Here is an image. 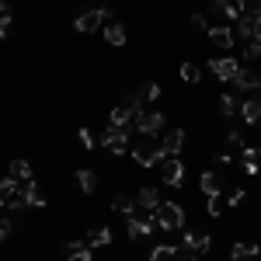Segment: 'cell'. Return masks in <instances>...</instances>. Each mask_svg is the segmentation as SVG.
<instances>
[{
	"label": "cell",
	"instance_id": "obj_1",
	"mask_svg": "<svg viewBox=\"0 0 261 261\" xmlns=\"http://www.w3.org/2000/svg\"><path fill=\"white\" fill-rule=\"evenodd\" d=\"M129 153H133V161L140 164V167H161V164L167 161L161 140H153V136H143L136 146H129Z\"/></svg>",
	"mask_w": 261,
	"mask_h": 261
},
{
	"label": "cell",
	"instance_id": "obj_2",
	"mask_svg": "<svg viewBox=\"0 0 261 261\" xmlns=\"http://www.w3.org/2000/svg\"><path fill=\"white\" fill-rule=\"evenodd\" d=\"M153 230H161V223H157V213L136 209V216H129V237H133V241H143V237H150Z\"/></svg>",
	"mask_w": 261,
	"mask_h": 261
},
{
	"label": "cell",
	"instance_id": "obj_3",
	"mask_svg": "<svg viewBox=\"0 0 261 261\" xmlns=\"http://www.w3.org/2000/svg\"><path fill=\"white\" fill-rule=\"evenodd\" d=\"M140 108H143V105H140V98H136V94L122 98L119 105L112 108V125H122V129H129V122L140 115Z\"/></svg>",
	"mask_w": 261,
	"mask_h": 261
},
{
	"label": "cell",
	"instance_id": "obj_4",
	"mask_svg": "<svg viewBox=\"0 0 261 261\" xmlns=\"http://www.w3.org/2000/svg\"><path fill=\"white\" fill-rule=\"evenodd\" d=\"M112 18H115V11H112V7L105 4V7H94V11H84V14L73 21V24H77V32H84V35H87V32L101 28L105 21H112Z\"/></svg>",
	"mask_w": 261,
	"mask_h": 261
},
{
	"label": "cell",
	"instance_id": "obj_5",
	"mask_svg": "<svg viewBox=\"0 0 261 261\" xmlns=\"http://www.w3.org/2000/svg\"><path fill=\"white\" fill-rule=\"evenodd\" d=\"M157 223H161V230H181L185 226V209L178 202H161L157 205Z\"/></svg>",
	"mask_w": 261,
	"mask_h": 261
},
{
	"label": "cell",
	"instance_id": "obj_6",
	"mask_svg": "<svg viewBox=\"0 0 261 261\" xmlns=\"http://www.w3.org/2000/svg\"><path fill=\"white\" fill-rule=\"evenodd\" d=\"M241 63L233 60V56H216V60H209V73L213 77H220V81H226V84H233L237 77H241Z\"/></svg>",
	"mask_w": 261,
	"mask_h": 261
},
{
	"label": "cell",
	"instance_id": "obj_7",
	"mask_svg": "<svg viewBox=\"0 0 261 261\" xmlns=\"http://www.w3.org/2000/svg\"><path fill=\"white\" fill-rule=\"evenodd\" d=\"M133 125H136V133L157 140V133L164 129V115H161V112H153V108H140V115L133 119Z\"/></svg>",
	"mask_w": 261,
	"mask_h": 261
},
{
	"label": "cell",
	"instance_id": "obj_8",
	"mask_svg": "<svg viewBox=\"0 0 261 261\" xmlns=\"http://www.w3.org/2000/svg\"><path fill=\"white\" fill-rule=\"evenodd\" d=\"M98 143L108 150V153H125V150H129V133H125L122 125H108V129L101 133Z\"/></svg>",
	"mask_w": 261,
	"mask_h": 261
},
{
	"label": "cell",
	"instance_id": "obj_9",
	"mask_svg": "<svg viewBox=\"0 0 261 261\" xmlns=\"http://www.w3.org/2000/svg\"><path fill=\"white\" fill-rule=\"evenodd\" d=\"M161 181L171 185V188H181V185H185V164H181L178 157H167V161L161 164Z\"/></svg>",
	"mask_w": 261,
	"mask_h": 261
},
{
	"label": "cell",
	"instance_id": "obj_10",
	"mask_svg": "<svg viewBox=\"0 0 261 261\" xmlns=\"http://www.w3.org/2000/svg\"><path fill=\"white\" fill-rule=\"evenodd\" d=\"M136 205H140V209H146V213H157V205H161V195H157V188L143 185L140 192H136Z\"/></svg>",
	"mask_w": 261,
	"mask_h": 261
},
{
	"label": "cell",
	"instance_id": "obj_11",
	"mask_svg": "<svg viewBox=\"0 0 261 261\" xmlns=\"http://www.w3.org/2000/svg\"><path fill=\"white\" fill-rule=\"evenodd\" d=\"M181 247H188V251H195V254H209L213 237H209V233H185V244H181Z\"/></svg>",
	"mask_w": 261,
	"mask_h": 261
},
{
	"label": "cell",
	"instance_id": "obj_12",
	"mask_svg": "<svg viewBox=\"0 0 261 261\" xmlns=\"http://www.w3.org/2000/svg\"><path fill=\"white\" fill-rule=\"evenodd\" d=\"M261 254V244H230V261H251Z\"/></svg>",
	"mask_w": 261,
	"mask_h": 261
},
{
	"label": "cell",
	"instance_id": "obj_13",
	"mask_svg": "<svg viewBox=\"0 0 261 261\" xmlns=\"http://www.w3.org/2000/svg\"><path fill=\"white\" fill-rule=\"evenodd\" d=\"M161 146H164V153H167V157H178L181 146H185V129H174V133H167V136L161 140Z\"/></svg>",
	"mask_w": 261,
	"mask_h": 261
},
{
	"label": "cell",
	"instance_id": "obj_14",
	"mask_svg": "<svg viewBox=\"0 0 261 261\" xmlns=\"http://www.w3.org/2000/svg\"><path fill=\"white\" fill-rule=\"evenodd\" d=\"M199 185H202V192H205V195H223V178L216 174V171H202Z\"/></svg>",
	"mask_w": 261,
	"mask_h": 261
},
{
	"label": "cell",
	"instance_id": "obj_15",
	"mask_svg": "<svg viewBox=\"0 0 261 261\" xmlns=\"http://www.w3.org/2000/svg\"><path fill=\"white\" fill-rule=\"evenodd\" d=\"M241 115L247 125H254V122H261V98H244L241 101Z\"/></svg>",
	"mask_w": 261,
	"mask_h": 261
},
{
	"label": "cell",
	"instance_id": "obj_16",
	"mask_svg": "<svg viewBox=\"0 0 261 261\" xmlns=\"http://www.w3.org/2000/svg\"><path fill=\"white\" fill-rule=\"evenodd\" d=\"M213 14L237 21V18H241V4H237V0H213Z\"/></svg>",
	"mask_w": 261,
	"mask_h": 261
},
{
	"label": "cell",
	"instance_id": "obj_17",
	"mask_svg": "<svg viewBox=\"0 0 261 261\" xmlns=\"http://www.w3.org/2000/svg\"><path fill=\"white\" fill-rule=\"evenodd\" d=\"M105 39H108V45H125V39H129L125 35V24L122 21H108L105 24Z\"/></svg>",
	"mask_w": 261,
	"mask_h": 261
},
{
	"label": "cell",
	"instance_id": "obj_18",
	"mask_svg": "<svg viewBox=\"0 0 261 261\" xmlns=\"http://www.w3.org/2000/svg\"><path fill=\"white\" fill-rule=\"evenodd\" d=\"M205 35H209V42H213L216 49H233V32H230V28H209Z\"/></svg>",
	"mask_w": 261,
	"mask_h": 261
},
{
	"label": "cell",
	"instance_id": "obj_19",
	"mask_svg": "<svg viewBox=\"0 0 261 261\" xmlns=\"http://www.w3.org/2000/svg\"><path fill=\"white\" fill-rule=\"evenodd\" d=\"M254 21H258V18L241 14V18H237V28H233V35H237V39H244V42H254Z\"/></svg>",
	"mask_w": 261,
	"mask_h": 261
},
{
	"label": "cell",
	"instance_id": "obj_20",
	"mask_svg": "<svg viewBox=\"0 0 261 261\" xmlns=\"http://www.w3.org/2000/svg\"><path fill=\"white\" fill-rule=\"evenodd\" d=\"M244 171L247 174L261 171V146H244Z\"/></svg>",
	"mask_w": 261,
	"mask_h": 261
},
{
	"label": "cell",
	"instance_id": "obj_21",
	"mask_svg": "<svg viewBox=\"0 0 261 261\" xmlns=\"http://www.w3.org/2000/svg\"><path fill=\"white\" fill-rule=\"evenodd\" d=\"M77 185H81L84 195H94V192H98V174L87 171V167H81V171H77Z\"/></svg>",
	"mask_w": 261,
	"mask_h": 261
},
{
	"label": "cell",
	"instance_id": "obj_22",
	"mask_svg": "<svg viewBox=\"0 0 261 261\" xmlns=\"http://www.w3.org/2000/svg\"><path fill=\"white\" fill-rule=\"evenodd\" d=\"M7 178H14V181H32V164L28 161H11V167H7Z\"/></svg>",
	"mask_w": 261,
	"mask_h": 261
},
{
	"label": "cell",
	"instance_id": "obj_23",
	"mask_svg": "<svg viewBox=\"0 0 261 261\" xmlns=\"http://www.w3.org/2000/svg\"><path fill=\"white\" fill-rule=\"evenodd\" d=\"M233 87H241V91H258L261 87V73H254V70H241V77L233 81Z\"/></svg>",
	"mask_w": 261,
	"mask_h": 261
},
{
	"label": "cell",
	"instance_id": "obj_24",
	"mask_svg": "<svg viewBox=\"0 0 261 261\" xmlns=\"http://www.w3.org/2000/svg\"><path fill=\"white\" fill-rule=\"evenodd\" d=\"M87 244L108 247V244H112V230H108V226H91V230H87Z\"/></svg>",
	"mask_w": 261,
	"mask_h": 261
},
{
	"label": "cell",
	"instance_id": "obj_25",
	"mask_svg": "<svg viewBox=\"0 0 261 261\" xmlns=\"http://www.w3.org/2000/svg\"><path fill=\"white\" fill-rule=\"evenodd\" d=\"M21 192V181H14V178H4L0 181V205H11V199Z\"/></svg>",
	"mask_w": 261,
	"mask_h": 261
},
{
	"label": "cell",
	"instance_id": "obj_26",
	"mask_svg": "<svg viewBox=\"0 0 261 261\" xmlns=\"http://www.w3.org/2000/svg\"><path fill=\"white\" fill-rule=\"evenodd\" d=\"M136 98H140V105H153V101L161 98V84L146 81V84L140 87V91H136Z\"/></svg>",
	"mask_w": 261,
	"mask_h": 261
},
{
	"label": "cell",
	"instance_id": "obj_27",
	"mask_svg": "<svg viewBox=\"0 0 261 261\" xmlns=\"http://www.w3.org/2000/svg\"><path fill=\"white\" fill-rule=\"evenodd\" d=\"M112 209H115V213H122V216H136V209H140V205H136V199L115 195V199H112Z\"/></svg>",
	"mask_w": 261,
	"mask_h": 261
},
{
	"label": "cell",
	"instance_id": "obj_28",
	"mask_svg": "<svg viewBox=\"0 0 261 261\" xmlns=\"http://www.w3.org/2000/svg\"><path fill=\"white\" fill-rule=\"evenodd\" d=\"M237 112H241V101L233 98V94H223V98H220V115H223V119H233Z\"/></svg>",
	"mask_w": 261,
	"mask_h": 261
},
{
	"label": "cell",
	"instance_id": "obj_29",
	"mask_svg": "<svg viewBox=\"0 0 261 261\" xmlns=\"http://www.w3.org/2000/svg\"><path fill=\"white\" fill-rule=\"evenodd\" d=\"M174 251H178L174 244H157V247L150 251V261H171V258H174Z\"/></svg>",
	"mask_w": 261,
	"mask_h": 261
},
{
	"label": "cell",
	"instance_id": "obj_30",
	"mask_svg": "<svg viewBox=\"0 0 261 261\" xmlns=\"http://www.w3.org/2000/svg\"><path fill=\"white\" fill-rule=\"evenodd\" d=\"M181 81H185V84H199L202 81V70L195 66V63H181Z\"/></svg>",
	"mask_w": 261,
	"mask_h": 261
},
{
	"label": "cell",
	"instance_id": "obj_31",
	"mask_svg": "<svg viewBox=\"0 0 261 261\" xmlns=\"http://www.w3.org/2000/svg\"><path fill=\"white\" fill-rule=\"evenodd\" d=\"M241 4V14H251V18H261V0H237Z\"/></svg>",
	"mask_w": 261,
	"mask_h": 261
},
{
	"label": "cell",
	"instance_id": "obj_32",
	"mask_svg": "<svg viewBox=\"0 0 261 261\" xmlns=\"http://www.w3.org/2000/svg\"><path fill=\"white\" fill-rule=\"evenodd\" d=\"M205 205H209V216H220L223 213V195H205Z\"/></svg>",
	"mask_w": 261,
	"mask_h": 261
},
{
	"label": "cell",
	"instance_id": "obj_33",
	"mask_svg": "<svg viewBox=\"0 0 261 261\" xmlns=\"http://www.w3.org/2000/svg\"><path fill=\"white\" fill-rule=\"evenodd\" d=\"M63 251H66V258H70V254H81V251H87V241H66Z\"/></svg>",
	"mask_w": 261,
	"mask_h": 261
},
{
	"label": "cell",
	"instance_id": "obj_34",
	"mask_svg": "<svg viewBox=\"0 0 261 261\" xmlns=\"http://www.w3.org/2000/svg\"><path fill=\"white\" fill-rule=\"evenodd\" d=\"M199 258H202V254H195V251H188V247H178L171 261H199Z\"/></svg>",
	"mask_w": 261,
	"mask_h": 261
},
{
	"label": "cell",
	"instance_id": "obj_35",
	"mask_svg": "<svg viewBox=\"0 0 261 261\" xmlns=\"http://www.w3.org/2000/svg\"><path fill=\"white\" fill-rule=\"evenodd\" d=\"M226 143H230V146H241V150L247 146V143H244V133H241V129H230V133H226Z\"/></svg>",
	"mask_w": 261,
	"mask_h": 261
},
{
	"label": "cell",
	"instance_id": "obj_36",
	"mask_svg": "<svg viewBox=\"0 0 261 261\" xmlns=\"http://www.w3.org/2000/svg\"><path fill=\"white\" fill-rule=\"evenodd\" d=\"M11 28H14V18H11V14H0V39H7Z\"/></svg>",
	"mask_w": 261,
	"mask_h": 261
},
{
	"label": "cell",
	"instance_id": "obj_37",
	"mask_svg": "<svg viewBox=\"0 0 261 261\" xmlns=\"http://www.w3.org/2000/svg\"><path fill=\"white\" fill-rule=\"evenodd\" d=\"M77 140H81L84 150H94V136H91V129H81V133H77Z\"/></svg>",
	"mask_w": 261,
	"mask_h": 261
},
{
	"label": "cell",
	"instance_id": "obj_38",
	"mask_svg": "<svg viewBox=\"0 0 261 261\" xmlns=\"http://www.w3.org/2000/svg\"><path fill=\"white\" fill-rule=\"evenodd\" d=\"M244 199H247V192H244V188H237V192H230L226 205H230V209H233V205H244Z\"/></svg>",
	"mask_w": 261,
	"mask_h": 261
},
{
	"label": "cell",
	"instance_id": "obj_39",
	"mask_svg": "<svg viewBox=\"0 0 261 261\" xmlns=\"http://www.w3.org/2000/svg\"><path fill=\"white\" fill-rule=\"evenodd\" d=\"M261 56V42H247V49H244V60H258Z\"/></svg>",
	"mask_w": 261,
	"mask_h": 261
},
{
	"label": "cell",
	"instance_id": "obj_40",
	"mask_svg": "<svg viewBox=\"0 0 261 261\" xmlns=\"http://www.w3.org/2000/svg\"><path fill=\"white\" fill-rule=\"evenodd\" d=\"M192 28H195V32H209V28H205V14H192Z\"/></svg>",
	"mask_w": 261,
	"mask_h": 261
},
{
	"label": "cell",
	"instance_id": "obj_41",
	"mask_svg": "<svg viewBox=\"0 0 261 261\" xmlns=\"http://www.w3.org/2000/svg\"><path fill=\"white\" fill-rule=\"evenodd\" d=\"M213 161L220 164V167H230V164H233V157H230V153H216V157H213Z\"/></svg>",
	"mask_w": 261,
	"mask_h": 261
},
{
	"label": "cell",
	"instance_id": "obj_42",
	"mask_svg": "<svg viewBox=\"0 0 261 261\" xmlns=\"http://www.w3.org/2000/svg\"><path fill=\"white\" fill-rule=\"evenodd\" d=\"M66 261H94V254H91V251H81V254H70Z\"/></svg>",
	"mask_w": 261,
	"mask_h": 261
},
{
	"label": "cell",
	"instance_id": "obj_43",
	"mask_svg": "<svg viewBox=\"0 0 261 261\" xmlns=\"http://www.w3.org/2000/svg\"><path fill=\"white\" fill-rule=\"evenodd\" d=\"M7 233H11V220H0V244L7 241Z\"/></svg>",
	"mask_w": 261,
	"mask_h": 261
},
{
	"label": "cell",
	"instance_id": "obj_44",
	"mask_svg": "<svg viewBox=\"0 0 261 261\" xmlns=\"http://www.w3.org/2000/svg\"><path fill=\"white\" fill-rule=\"evenodd\" d=\"M254 42H261V18L254 21Z\"/></svg>",
	"mask_w": 261,
	"mask_h": 261
},
{
	"label": "cell",
	"instance_id": "obj_45",
	"mask_svg": "<svg viewBox=\"0 0 261 261\" xmlns=\"http://www.w3.org/2000/svg\"><path fill=\"white\" fill-rule=\"evenodd\" d=\"M0 14H7V0H0Z\"/></svg>",
	"mask_w": 261,
	"mask_h": 261
}]
</instances>
